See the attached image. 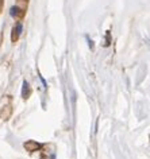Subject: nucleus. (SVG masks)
I'll use <instances>...</instances> for the list:
<instances>
[{
    "instance_id": "7ed1b4c3",
    "label": "nucleus",
    "mask_w": 150,
    "mask_h": 159,
    "mask_svg": "<svg viewBox=\"0 0 150 159\" xmlns=\"http://www.w3.org/2000/svg\"><path fill=\"white\" fill-rule=\"evenodd\" d=\"M19 7H12L11 8V12H10V13H11V16H19Z\"/></svg>"
},
{
    "instance_id": "20e7f679",
    "label": "nucleus",
    "mask_w": 150,
    "mask_h": 159,
    "mask_svg": "<svg viewBox=\"0 0 150 159\" xmlns=\"http://www.w3.org/2000/svg\"><path fill=\"white\" fill-rule=\"evenodd\" d=\"M20 32H22V23H19V24L16 26V34L20 35Z\"/></svg>"
},
{
    "instance_id": "f257e3e1",
    "label": "nucleus",
    "mask_w": 150,
    "mask_h": 159,
    "mask_svg": "<svg viewBox=\"0 0 150 159\" xmlns=\"http://www.w3.org/2000/svg\"><path fill=\"white\" fill-rule=\"evenodd\" d=\"M39 147H41V146H39L37 142H33V140L25 143V148H26V150H28V151H37Z\"/></svg>"
},
{
    "instance_id": "f03ea898",
    "label": "nucleus",
    "mask_w": 150,
    "mask_h": 159,
    "mask_svg": "<svg viewBox=\"0 0 150 159\" xmlns=\"http://www.w3.org/2000/svg\"><path fill=\"white\" fill-rule=\"evenodd\" d=\"M22 94H23V97H25V99L28 96V94H30V88H28V84L26 82V81L23 82V93Z\"/></svg>"
}]
</instances>
